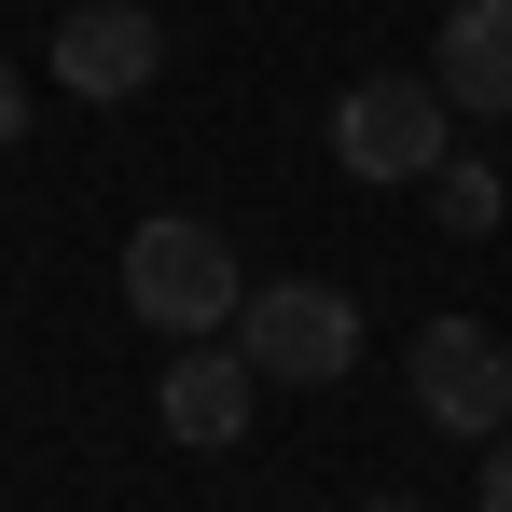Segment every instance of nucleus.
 Masks as SVG:
<instances>
[{
    "label": "nucleus",
    "mask_w": 512,
    "mask_h": 512,
    "mask_svg": "<svg viewBox=\"0 0 512 512\" xmlns=\"http://www.w3.org/2000/svg\"><path fill=\"white\" fill-rule=\"evenodd\" d=\"M125 305H139V333H180V346H208V333H236V305H250V277H236V236L222 222H139L125 236Z\"/></svg>",
    "instance_id": "obj_1"
},
{
    "label": "nucleus",
    "mask_w": 512,
    "mask_h": 512,
    "mask_svg": "<svg viewBox=\"0 0 512 512\" xmlns=\"http://www.w3.org/2000/svg\"><path fill=\"white\" fill-rule=\"evenodd\" d=\"M236 360L263 388H333V374H360V305L333 277H263L236 305Z\"/></svg>",
    "instance_id": "obj_2"
},
{
    "label": "nucleus",
    "mask_w": 512,
    "mask_h": 512,
    "mask_svg": "<svg viewBox=\"0 0 512 512\" xmlns=\"http://www.w3.org/2000/svg\"><path fill=\"white\" fill-rule=\"evenodd\" d=\"M443 153H457V111H443L429 70H374V84L333 97V167H346V180L388 194V180H429Z\"/></svg>",
    "instance_id": "obj_3"
},
{
    "label": "nucleus",
    "mask_w": 512,
    "mask_h": 512,
    "mask_svg": "<svg viewBox=\"0 0 512 512\" xmlns=\"http://www.w3.org/2000/svg\"><path fill=\"white\" fill-rule=\"evenodd\" d=\"M402 388H416V416L443 429V443H499L512 429V333H485V319H429L416 346H402Z\"/></svg>",
    "instance_id": "obj_4"
},
{
    "label": "nucleus",
    "mask_w": 512,
    "mask_h": 512,
    "mask_svg": "<svg viewBox=\"0 0 512 512\" xmlns=\"http://www.w3.org/2000/svg\"><path fill=\"white\" fill-rule=\"evenodd\" d=\"M42 70L70 97H153V70H167V28H153V0H70L56 14V42H42Z\"/></svg>",
    "instance_id": "obj_5"
},
{
    "label": "nucleus",
    "mask_w": 512,
    "mask_h": 512,
    "mask_svg": "<svg viewBox=\"0 0 512 512\" xmlns=\"http://www.w3.org/2000/svg\"><path fill=\"white\" fill-rule=\"evenodd\" d=\"M429 84H443V111H457V125H499V111H512V0H443Z\"/></svg>",
    "instance_id": "obj_6"
},
{
    "label": "nucleus",
    "mask_w": 512,
    "mask_h": 512,
    "mask_svg": "<svg viewBox=\"0 0 512 512\" xmlns=\"http://www.w3.org/2000/svg\"><path fill=\"white\" fill-rule=\"evenodd\" d=\"M250 402H263V374L236 360V333L180 346V360H167V388H153V416H167L180 443H250Z\"/></svg>",
    "instance_id": "obj_7"
},
{
    "label": "nucleus",
    "mask_w": 512,
    "mask_h": 512,
    "mask_svg": "<svg viewBox=\"0 0 512 512\" xmlns=\"http://www.w3.org/2000/svg\"><path fill=\"white\" fill-rule=\"evenodd\" d=\"M429 222H443V236H499V167L443 153V167H429Z\"/></svg>",
    "instance_id": "obj_8"
},
{
    "label": "nucleus",
    "mask_w": 512,
    "mask_h": 512,
    "mask_svg": "<svg viewBox=\"0 0 512 512\" xmlns=\"http://www.w3.org/2000/svg\"><path fill=\"white\" fill-rule=\"evenodd\" d=\"M485 512H512V429L485 443Z\"/></svg>",
    "instance_id": "obj_9"
},
{
    "label": "nucleus",
    "mask_w": 512,
    "mask_h": 512,
    "mask_svg": "<svg viewBox=\"0 0 512 512\" xmlns=\"http://www.w3.org/2000/svg\"><path fill=\"white\" fill-rule=\"evenodd\" d=\"M14 125H28V84H14V56H0V153H14Z\"/></svg>",
    "instance_id": "obj_10"
},
{
    "label": "nucleus",
    "mask_w": 512,
    "mask_h": 512,
    "mask_svg": "<svg viewBox=\"0 0 512 512\" xmlns=\"http://www.w3.org/2000/svg\"><path fill=\"white\" fill-rule=\"evenodd\" d=\"M360 512H416V499H360Z\"/></svg>",
    "instance_id": "obj_11"
}]
</instances>
